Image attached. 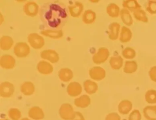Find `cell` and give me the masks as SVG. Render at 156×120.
<instances>
[{"label": "cell", "instance_id": "obj_14", "mask_svg": "<svg viewBox=\"0 0 156 120\" xmlns=\"http://www.w3.org/2000/svg\"><path fill=\"white\" fill-rule=\"evenodd\" d=\"M29 116L34 120H40L44 118V114L40 107L34 106L29 110Z\"/></svg>", "mask_w": 156, "mask_h": 120}, {"label": "cell", "instance_id": "obj_17", "mask_svg": "<svg viewBox=\"0 0 156 120\" xmlns=\"http://www.w3.org/2000/svg\"><path fill=\"white\" fill-rule=\"evenodd\" d=\"M70 14L72 17L76 18L80 16L83 10V6L82 3L76 2L74 5L68 7Z\"/></svg>", "mask_w": 156, "mask_h": 120}, {"label": "cell", "instance_id": "obj_1", "mask_svg": "<svg viewBox=\"0 0 156 120\" xmlns=\"http://www.w3.org/2000/svg\"><path fill=\"white\" fill-rule=\"evenodd\" d=\"M40 15L44 26L52 30H60L68 19L67 8L64 4L57 1L50 2L44 4Z\"/></svg>", "mask_w": 156, "mask_h": 120}, {"label": "cell", "instance_id": "obj_32", "mask_svg": "<svg viewBox=\"0 0 156 120\" xmlns=\"http://www.w3.org/2000/svg\"><path fill=\"white\" fill-rule=\"evenodd\" d=\"M146 10L151 15L156 14V1H149Z\"/></svg>", "mask_w": 156, "mask_h": 120}, {"label": "cell", "instance_id": "obj_5", "mask_svg": "<svg viewBox=\"0 0 156 120\" xmlns=\"http://www.w3.org/2000/svg\"><path fill=\"white\" fill-rule=\"evenodd\" d=\"M30 49L27 43L20 42L15 45L14 48V53L15 55L19 58L27 57L30 53Z\"/></svg>", "mask_w": 156, "mask_h": 120}, {"label": "cell", "instance_id": "obj_25", "mask_svg": "<svg viewBox=\"0 0 156 120\" xmlns=\"http://www.w3.org/2000/svg\"><path fill=\"white\" fill-rule=\"evenodd\" d=\"M13 44V40L9 36H3L0 40V47L3 50H10Z\"/></svg>", "mask_w": 156, "mask_h": 120}, {"label": "cell", "instance_id": "obj_27", "mask_svg": "<svg viewBox=\"0 0 156 120\" xmlns=\"http://www.w3.org/2000/svg\"><path fill=\"white\" fill-rule=\"evenodd\" d=\"M85 91L87 93L91 94L94 93L98 90V84L90 80H87L84 83Z\"/></svg>", "mask_w": 156, "mask_h": 120}, {"label": "cell", "instance_id": "obj_18", "mask_svg": "<svg viewBox=\"0 0 156 120\" xmlns=\"http://www.w3.org/2000/svg\"><path fill=\"white\" fill-rule=\"evenodd\" d=\"M109 64L113 70H120L123 65L124 60L120 55L112 56L109 60Z\"/></svg>", "mask_w": 156, "mask_h": 120}, {"label": "cell", "instance_id": "obj_19", "mask_svg": "<svg viewBox=\"0 0 156 120\" xmlns=\"http://www.w3.org/2000/svg\"><path fill=\"white\" fill-rule=\"evenodd\" d=\"M120 18L123 23L127 26H130L133 24V20L130 12L126 9H123L120 11Z\"/></svg>", "mask_w": 156, "mask_h": 120}, {"label": "cell", "instance_id": "obj_15", "mask_svg": "<svg viewBox=\"0 0 156 120\" xmlns=\"http://www.w3.org/2000/svg\"><path fill=\"white\" fill-rule=\"evenodd\" d=\"M122 6L124 9H126L131 12L141 9V6L136 0H126L122 2Z\"/></svg>", "mask_w": 156, "mask_h": 120}, {"label": "cell", "instance_id": "obj_3", "mask_svg": "<svg viewBox=\"0 0 156 120\" xmlns=\"http://www.w3.org/2000/svg\"><path fill=\"white\" fill-rule=\"evenodd\" d=\"M109 55L110 53L108 49L105 47L99 48L98 52L93 56V61L96 64L104 63L108 60Z\"/></svg>", "mask_w": 156, "mask_h": 120}, {"label": "cell", "instance_id": "obj_12", "mask_svg": "<svg viewBox=\"0 0 156 120\" xmlns=\"http://www.w3.org/2000/svg\"><path fill=\"white\" fill-rule=\"evenodd\" d=\"M39 6L34 2H29L24 7V12L26 15L30 17H35L38 14Z\"/></svg>", "mask_w": 156, "mask_h": 120}, {"label": "cell", "instance_id": "obj_34", "mask_svg": "<svg viewBox=\"0 0 156 120\" xmlns=\"http://www.w3.org/2000/svg\"><path fill=\"white\" fill-rule=\"evenodd\" d=\"M72 120H85L83 115L79 112H75L74 117Z\"/></svg>", "mask_w": 156, "mask_h": 120}, {"label": "cell", "instance_id": "obj_2", "mask_svg": "<svg viewBox=\"0 0 156 120\" xmlns=\"http://www.w3.org/2000/svg\"><path fill=\"white\" fill-rule=\"evenodd\" d=\"M59 112L61 118L65 120H73L75 114L73 106L69 103L62 105Z\"/></svg>", "mask_w": 156, "mask_h": 120}, {"label": "cell", "instance_id": "obj_28", "mask_svg": "<svg viewBox=\"0 0 156 120\" xmlns=\"http://www.w3.org/2000/svg\"><path fill=\"white\" fill-rule=\"evenodd\" d=\"M41 33L44 36L54 39H60L62 37L63 34L62 30H52L49 29L42 31Z\"/></svg>", "mask_w": 156, "mask_h": 120}, {"label": "cell", "instance_id": "obj_13", "mask_svg": "<svg viewBox=\"0 0 156 120\" xmlns=\"http://www.w3.org/2000/svg\"><path fill=\"white\" fill-rule=\"evenodd\" d=\"M37 70L40 73L43 74H49L53 71L52 65L45 61H41L37 65Z\"/></svg>", "mask_w": 156, "mask_h": 120}, {"label": "cell", "instance_id": "obj_10", "mask_svg": "<svg viewBox=\"0 0 156 120\" xmlns=\"http://www.w3.org/2000/svg\"><path fill=\"white\" fill-rule=\"evenodd\" d=\"M42 59L48 60L52 63H55L59 60V54L55 51L48 50H44L41 53Z\"/></svg>", "mask_w": 156, "mask_h": 120}, {"label": "cell", "instance_id": "obj_8", "mask_svg": "<svg viewBox=\"0 0 156 120\" xmlns=\"http://www.w3.org/2000/svg\"><path fill=\"white\" fill-rule=\"evenodd\" d=\"M120 25L117 22L110 23L108 26V38L111 40H116L119 38L120 29Z\"/></svg>", "mask_w": 156, "mask_h": 120}, {"label": "cell", "instance_id": "obj_11", "mask_svg": "<svg viewBox=\"0 0 156 120\" xmlns=\"http://www.w3.org/2000/svg\"><path fill=\"white\" fill-rule=\"evenodd\" d=\"M0 64L4 69H12L15 66V60L11 55H3L1 58Z\"/></svg>", "mask_w": 156, "mask_h": 120}, {"label": "cell", "instance_id": "obj_31", "mask_svg": "<svg viewBox=\"0 0 156 120\" xmlns=\"http://www.w3.org/2000/svg\"><path fill=\"white\" fill-rule=\"evenodd\" d=\"M10 118L12 120H19L21 117V112L17 108H12L8 112Z\"/></svg>", "mask_w": 156, "mask_h": 120}, {"label": "cell", "instance_id": "obj_20", "mask_svg": "<svg viewBox=\"0 0 156 120\" xmlns=\"http://www.w3.org/2000/svg\"><path fill=\"white\" fill-rule=\"evenodd\" d=\"M91 102L90 98L86 94L82 95L75 100L74 104L76 106L81 108H86L89 105Z\"/></svg>", "mask_w": 156, "mask_h": 120}, {"label": "cell", "instance_id": "obj_35", "mask_svg": "<svg viewBox=\"0 0 156 120\" xmlns=\"http://www.w3.org/2000/svg\"><path fill=\"white\" fill-rule=\"evenodd\" d=\"M21 120H30V119H29V118H23V119Z\"/></svg>", "mask_w": 156, "mask_h": 120}, {"label": "cell", "instance_id": "obj_24", "mask_svg": "<svg viewBox=\"0 0 156 120\" xmlns=\"http://www.w3.org/2000/svg\"><path fill=\"white\" fill-rule=\"evenodd\" d=\"M35 91L34 84L31 82H25L21 86V91L25 95H30L33 94Z\"/></svg>", "mask_w": 156, "mask_h": 120}, {"label": "cell", "instance_id": "obj_6", "mask_svg": "<svg viewBox=\"0 0 156 120\" xmlns=\"http://www.w3.org/2000/svg\"><path fill=\"white\" fill-rule=\"evenodd\" d=\"M15 91L12 84L9 82H4L0 85V95L4 98H9L12 96Z\"/></svg>", "mask_w": 156, "mask_h": 120}, {"label": "cell", "instance_id": "obj_16", "mask_svg": "<svg viewBox=\"0 0 156 120\" xmlns=\"http://www.w3.org/2000/svg\"><path fill=\"white\" fill-rule=\"evenodd\" d=\"M132 37V33L131 30L126 26L121 28L119 36V41L122 43H126L131 40Z\"/></svg>", "mask_w": 156, "mask_h": 120}, {"label": "cell", "instance_id": "obj_30", "mask_svg": "<svg viewBox=\"0 0 156 120\" xmlns=\"http://www.w3.org/2000/svg\"><path fill=\"white\" fill-rule=\"evenodd\" d=\"M122 55L127 60H132L136 57V52L133 48L126 47L122 51Z\"/></svg>", "mask_w": 156, "mask_h": 120}, {"label": "cell", "instance_id": "obj_33", "mask_svg": "<svg viewBox=\"0 0 156 120\" xmlns=\"http://www.w3.org/2000/svg\"><path fill=\"white\" fill-rule=\"evenodd\" d=\"M148 74L151 80L156 82V66L151 67Z\"/></svg>", "mask_w": 156, "mask_h": 120}, {"label": "cell", "instance_id": "obj_23", "mask_svg": "<svg viewBox=\"0 0 156 120\" xmlns=\"http://www.w3.org/2000/svg\"><path fill=\"white\" fill-rule=\"evenodd\" d=\"M106 12L109 17L113 18H118L120 15V8L115 3H110L107 7Z\"/></svg>", "mask_w": 156, "mask_h": 120}, {"label": "cell", "instance_id": "obj_4", "mask_svg": "<svg viewBox=\"0 0 156 120\" xmlns=\"http://www.w3.org/2000/svg\"><path fill=\"white\" fill-rule=\"evenodd\" d=\"M28 41L34 49L39 50L44 45V40L41 35L36 33H31L28 36Z\"/></svg>", "mask_w": 156, "mask_h": 120}, {"label": "cell", "instance_id": "obj_7", "mask_svg": "<svg viewBox=\"0 0 156 120\" xmlns=\"http://www.w3.org/2000/svg\"><path fill=\"white\" fill-rule=\"evenodd\" d=\"M90 77L95 81H101L106 76L105 69L99 66H96L91 68L89 70Z\"/></svg>", "mask_w": 156, "mask_h": 120}, {"label": "cell", "instance_id": "obj_36", "mask_svg": "<svg viewBox=\"0 0 156 120\" xmlns=\"http://www.w3.org/2000/svg\"><path fill=\"white\" fill-rule=\"evenodd\" d=\"M8 120V119H4V120Z\"/></svg>", "mask_w": 156, "mask_h": 120}, {"label": "cell", "instance_id": "obj_29", "mask_svg": "<svg viewBox=\"0 0 156 120\" xmlns=\"http://www.w3.org/2000/svg\"><path fill=\"white\" fill-rule=\"evenodd\" d=\"M133 16L136 20L144 23L148 22V19L147 16V13L144 10L140 9L136 11L133 12Z\"/></svg>", "mask_w": 156, "mask_h": 120}, {"label": "cell", "instance_id": "obj_21", "mask_svg": "<svg viewBox=\"0 0 156 120\" xmlns=\"http://www.w3.org/2000/svg\"><path fill=\"white\" fill-rule=\"evenodd\" d=\"M58 76L61 81L64 82H68L73 78V74L70 69L63 68L59 71Z\"/></svg>", "mask_w": 156, "mask_h": 120}, {"label": "cell", "instance_id": "obj_26", "mask_svg": "<svg viewBox=\"0 0 156 120\" xmlns=\"http://www.w3.org/2000/svg\"><path fill=\"white\" fill-rule=\"evenodd\" d=\"M96 14L91 10H87L83 14V20L86 24H92L95 21Z\"/></svg>", "mask_w": 156, "mask_h": 120}, {"label": "cell", "instance_id": "obj_9", "mask_svg": "<svg viewBox=\"0 0 156 120\" xmlns=\"http://www.w3.org/2000/svg\"><path fill=\"white\" fill-rule=\"evenodd\" d=\"M82 87L79 83L73 82L68 84L67 92L68 94L72 97H76L81 94L82 92Z\"/></svg>", "mask_w": 156, "mask_h": 120}, {"label": "cell", "instance_id": "obj_22", "mask_svg": "<svg viewBox=\"0 0 156 120\" xmlns=\"http://www.w3.org/2000/svg\"><path fill=\"white\" fill-rule=\"evenodd\" d=\"M138 64L134 60L126 61L125 63L123 71L127 74H131L136 71Z\"/></svg>", "mask_w": 156, "mask_h": 120}]
</instances>
